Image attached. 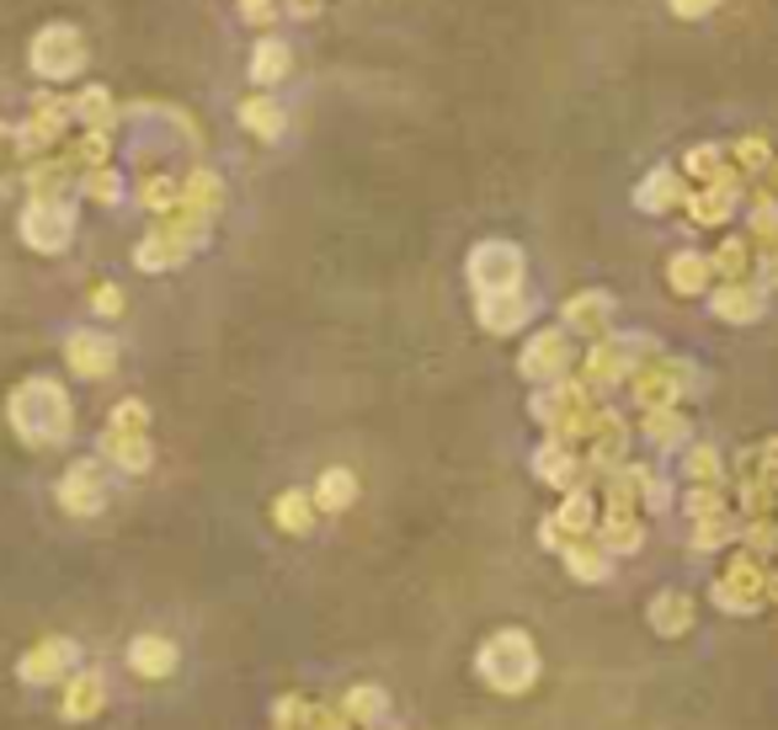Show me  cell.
Returning <instances> with one entry per match:
<instances>
[{"label": "cell", "mask_w": 778, "mask_h": 730, "mask_svg": "<svg viewBox=\"0 0 778 730\" xmlns=\"http://www.w3.org/2000/svg\"><path fill=\"white\" fill-rule=\"evenodd\" d=\"M555 528L566 533V544L587 538V533H592V496H587V490H571V496H566V507L555 512Z\"/></svg>", "instance_id": "obj_25"}, {"label": "cell", "mask_w": 778, "mask_h": 730, "mask_svg": "<svg viewBox=\"0 0 778 730\" xmlns=\"http://www.w3.org/2000/svg\"><path fill=\"white\" fill-rule=\"evenodd\" d=\"M475 672L486 677V688L496 693H529L538 683V650L523 629H501L491 635L480 656H475Z\"/></svg>", "instance_id": "obj_2"}, {"label": "cell", "mask_w": 778, "mask_h": 730, "mask_svg": "<svg viewBox=\"0 0 778 730\" xmlns=\"http://www.w3.org/2000/svg\"><path fill=\"white\" fill-rule=\"evenodd\" d=\"M763 570L752 566V560H736V566L725 570V581L715 587V603H725V609H741V613H752L757 603H763Z\"/></svg>", "instance_id": "obj_12"}, {"label": "cell", "mask_w": 778, "mask_h": 730, "mask_svg": "<svg viewBox=\"0 0 778 730\" xmlns=\"http://www.w3.org/2000/svg\"><path fill=\"white\" fill-rule=\"evenodd\" d=\"M76 661H81V646H76V640H65V635H54V640H38V646L27 650L16 672H22V683H38L43 688V683H59Z\"/></svg>", "instance_id": "obj_7"}, {"label": "cell", "mask_w": 778, "mask_h": 730, "mask_svg": "<svg viewBox=\"0 0 778 730\" xmlns=\"http://www.w3.org/2000/svg\"><path fill=\"white\" fill-rule=\"evenodd\" d=\"M59 507L70 512V518H96L102 507H107V486H102V470L81 459V464H70L65 470V480H59Z\"/></svg>", "instance_id": "obj_6"}, {"label": "cell", "mask_w": 778, "mask_h": 730, "mask_svg": "<svg viewBox=\"0 0 778 730\" xmlns=\"http://www.w3.org/2000/svg\"><path fill=\"white\" fill-rule=\"evenodd\" d=\"M0 150H11V155H16V161H22V150H16V134H11V128H5V123H0Z\"/></svg>", "instance_id": "obj_42"}, {"label": "cell", "mask_w": 778, "mask_h": 730, "mask_svg": "<svg viewBox=\"0 0 778 730\" xmlns=\"http://www.w3.org/2000/svg\"><path fill=\"white\" fill-rule=\"evenodd\" d=\"M283 107L272 102V96H246L241 102V123H246L256 139H283Z\"/></svg>", "instance_id": "obj_21"}, {"label": "cell", "mask_w": 778, "mask_h": 730, "mask_svg": "<svg viewBox=\"0 0 778 730\" xmlns=\"http://www.w3.org/2000/svg\"><path fill=\"white\" fill-rule=\"evenodd\" d=\"M139 198H144L150 213H176L182 187H176V182H165V176H144V182H139Z\"/></svg>", "instance_id": "obj_30"}, {"label": "cell", "mask_w": 778, "mask_h": 730, "mask_svg": "<svg viewBox=\"0 0 778 730\" xmlns=\"http://www.w3.org/2000/svg\"><path fill=\"white\" fill-rule=\"evenodd\" d=\"M757 310H763V293L757 288H720L715 293V315H725V321H757Z\"/></svg>", "instance_id": "obj_26"}, {"label": "cell", "mask_w": 778, "mask_h": 730, "mask_svg": "<svg viewBox=\"0 0 778 730\" xmlns=\"http://www.w3.org/2000/svg\"><path fill=\"white\" fill-rule=\"evenodd\" d=\"M469 288H475V293L523 288V251L507 241H480L469 251Z\"/></svg>", "instance_id": "obj_3"}, {"label": "cell", "mask_w": 778, "mask_h": 730, "mask_svg": "<svg viewBox=\"0 0 778 730\" xmlns=\"http://www.w3.org/2000/svg\"><path fill=\"white\" fill-rule=\"evenodd\" d=\"M128 667H133L139 677H171V672H176V646L161 640V635H139V640L128 646Z\"/></svg>", "instance_id": "obj_16"}, {"label": "cell", "mask_w": 778, "mask_h": 730, "mask_svg": "<svg viewBox=\"0 0 778 730\" xmlns=\"http://www.w3.org/2000/svg\"><path fill=\"white\" fill-rule=\"evenodd\" d=\"M672 198H677V176H672V171H655L651 182L640 187V208H651V213L672 208Z\"/></svg>", "instance_id": "obj_32"}, {"label": "cell", "mask_w": 778, "mask_h": 730, "mask_svg": "<svg viewBox=\"0 0 778 730\" xmlns=\"http://www.w3.org/2000/svg\"><path fill=\"white\" fill-rule=\"evenodd\" d=\"M70 113L76 107H59V102H43L38 113H33V123L16 134V150H22V161H33V155H43L59 134H65V123H70Z\"/></svg>", "instance_id": "obj_11"}, {"label": "cell", "mask_w": 778, "mask_h": 730, "mask_svg": "<svg viewBox=\"0 0 778 730\" xmlns=\"http://www.w3.org/2000/svg\"><path fill=\"white\" fill-rule=\"evenodd\" d=\"M688 475H694V480H704V486H715L720 464H715V453H709V448H694V453H688Z\"/></svg>", "instance_id": "obj_37"}, {"label": "cell", "mask_w": 778, "mask_h": 730, "mask_svg": "<svg viewBox=\"0 0 778 730\" xmlns=\"http://www.w3.org/2000/svg\"><path fill=\"white\" fill-rule=\"evenodd\" d=\"M310 496H315L321 512H347V507L358 501V475H352V470H326Z\"/></svg>", "instance_id": "obj_20"}, {"label": "cell", "mask_w": 778, "mask_h": 730, "mask_svg": "<svg viewBox=\"0 0 778 730\" xmlns=\"http://www.w3.org/2000/svg\"><path fill=\"white\" fill-rule=\"evenodd\" d=\"M315 496L310 490H283L278 501H272V523L283 528V533H310L315 528Z\"/></svg>", "instance_id": "obj_19"}, {"label": "cell", "mask_w": 778, "mask_h": 730, "mask_svg": "<svg viewBox=\"0 0 778 730\" xmlns=\"http://www.w3.org/2000/svg\"><path fill=\"white\" fill-rule=\"evenodd\" d=\"M91 304L102 310V315H124V293L113 283H96V293H91Z\"/></svg>", "instance_id": "obj_38"}, {"label": "cell", "mask_w": 778, "mask_h": 730, "mask_svg": "<svg viewBox=\"0 0 778 730\" xmlns=\"http://www.w3.org/2000/svg\"><path fill=\"white\" fill-rule=\"evenodd\" d=\"M102 448H107V459H113L118 470H128V475H144L150 459H155L144 432H102Z\"/></svg>", "instance_id": "obj_17"}, {"label": "cell", "mask_w": 778, "mask_h": 730, "mask_svg": "<svg viewBox=\"0 0 778 730\" xmlns=\"http://www.w3.org/2000/svg\"><path fill=\"white\" fill-rule=\"evenodd\" d=\"M352 726V720H347V715H330V709H315V715H310V730H347Z\"/></svg>", "instance_id": "obj_39"}, {"label": "cell", "mask_w": 778, "mask_h": 730, "mask_svg": "<svg viewBox=\"0 0 778 730\" xmlns=\"http://www.w3.org/2000/svg\"><path fill=\"white\" fill-rule=\"evenodd\" d=\"M720 0H672V11L677 16H704V11H715Z\"/></svg>", "instance_id": "obj_40"}, {"label": "cell", "mask_w": 778, "mask_h": 730, "mask_svg": "<svg viewBox=\"0 0 778 730\" xmlns=\"http://www.w3.org/2000/svg\"><path fill=\"white\" fill-rule=\"evenodd\" d=\"M107 432H150V410L139 406V401H124V406L113 410Z\"/></svg>", "instance_id": "obj_34"}, {"label": "cell", "mask_w": 778, "mask_h": 730, "mask_svg": "<svg viewBox=\"0 0 778 730\" xmlns=\"http://www.w3.org/2000/svg\"><path fill=\"white\" fill-rule=\"evenodd\" d=\"M666 273H672V288H677V293H698V288L709 283V262L694 256V251H688V256H672Z\"/></svg>", "instance_id": "obj_29"}, {"label": "cell", "mask_w": 778, "mask_h": 730, "mask_svg": "<svg viewBox=\"0 0 778 730\" xmlns=\"http://www.w3.org/2000/svg\"><path fill=\"white\" fill-rule=\"evenodd\" d=\"M65 363L76 368L81 379H107V373L118 368V341L102 336V331H76V336L65 341Z\"/></svg>", "instance_id": "obj_9"}, {"label": "cell", "mask_w": 778, "mask_h": 730, "mask_svg": "<svg viewBox=\"0 0 778 730\" xmlns=\"http://www.w3.org/2000/svg\"><path fill=\"white\" fill-rule=\"evenodd\" d=\"M608 321H614V299L608 293H576L566 304V331H581V336H608Z\"/></svg>", "instance_id": "obj_13"}, {"label": "cell", "mask_w": 778, "mask_h": 730, "mask_svg": "<svg viewBox=\"0 0 778 730\" xmlns=\"http://www.w3.org/2000/svg\"><path fill=\"white\" fill-rule=\"evenodd\" d=\"M283 5L293 16H315V11H321V0H283Z\"/></svg>", "instance_id": "obj_41"}, {"label": "cell", "mask_w": 778, "mask_h": 730, "mask_svg": "<svg viewBox=\"0 0 778 730\" xmlns=\"http://www.w3.org/2000/svg\"><path fill=\"white\" fill-rule=\"evenodd\" d=\"M81 65H85V43L70 22H54V27H43L33 38V70L43 81H70V76H81Z\"/></svg>", "instance_id": "obj_4"}, {"label": "cell", "mask_w": 778, "mask_h": 730, "mask_svg": "<svg viewBox=\"0 0 778 730\" xmlns=\"http://www.w3.org/2000/svg\"><path fill=\"white\" fill-rule=\"evenodd\" d=\"M81 187L91 193V198H96V204H113V198L124 193V182H118L113 171H102V165H96V171H85V176H81Z\"/></svg>", "instance_id": "obj_35"}, {"label": "cell", "mask_w": 778, "mask_h": 730, "mask_svg": "<svg viewBox=\"0 0 778 730\" xmlns=\"http://www.w3.org/2000/svg\"><path fill=\"white\" fill-rule=\"evenodd\" d=\"M288 76H293V48H288L283 38H272V33H267V38L251 48V81L256 85H278V81H288Z\"/></svg>", "instance_id": "obj_15"}, {"label": "cell", "mask_w": 778, "mask_h": 730, "mask_svg": "<svg viewBox=\"0 0 778 730\" xmlns=\"http://www.w3.org/2000/svg\"><path fill=\"white\" fill-rule=\"evenodd\" d=\"M646 438H651V443H677V438H683V416L655 406L651 416H646Z\"/></svg>", "instance_id": "obj_33"}, {"label": "cell", "mask_w": 778, "mask_h": 730, "mask_svg": "<svg viewBox=\"0 0 778 730\" xmlns=\"http://www.w3.org/2000/svg\"><path fill=\"white\" fill-rule=\"evenodd\" d=\"M384 704H390V698H384V688H369V683H363V688H352V693H347L341 715H347V720H358V726H379Z\"/></svg>", "instance_id": "obj_28"}, {"label": "cell", "mask_w": 778, "mask_h": 730, "mask_svg": "<svg viewBox=\"0 0 778 730\" xmlns=\"http://www.w3.org/2000/svg\"><path fill=\"white\" fill-rule=\"evenodd\" d=\"M11 427L27 448H59L70 438V395L54 379H27L11 390Z\"/></svg>", "instance_id": "obj_1"}, {"label": "cell", "mask_w": 778, "mask_h": 730, "mask_svg": "<svg viewBox=\"0 0 778 730\" xmlns=\"http://www.w3.org/2000/svg\"><path fill=\"white\" fill-rule=\"evenodd\" d=\"M475 315H480L486 331L507 336V331H518V325L529 321L533 304H529V293H523V288H507V293H475Z\"/></svg>", "instance_id": "obj_10"}, {"label": "cell", "mask_w": 778, "mask_h": 730, "mask_svg": "<svg viewBox=\"0 0 778 730\" xmlns=\"http://www.w3.org/2000/svg\"><path fill=\"white\" fill-rule=\"evenodd\" d=\"M651 624H655V635H688L694 603H688L683 592H661V598L651 603Z\"/></svg>", "instance_id": "obj_22"}, {"label": "cell", "mask_w": 778, "mask_h": 730, "mask_svg": "<svg viewBox=\"0 0 778 730\" xmlns=\"http://www.w3.org/2000/svg\"><path fill=\"white\" fill-rule=\"evenodd\" d=\"M176 208H187V213H198V219H208V224H213V219H219V208H224V182H219L213 171H204V165H198V171L182 182V204H176Z\"/></svg>", "instance_id": "obj_14"}, {"label": "cell", "mask_w": 778, "mask_h": 730, "mask_svg": "<svg viewBox=\"0 0 778 730\" xmlns=\"http://www.w3.org/2000/svg\"><path fill=\"white\" fill-rule=\"evenodd\" d=\"M597 544H603V549H614V555L640 549V523H635V512H608V523H603V533H597Z\"/></svg>", "instance_id": "obj_27"}, {"label": "cell", "mask_w": 778, "mask_h": 730, "mask_svg": "<svg viewBox=\"0 0 778 730\" xmlns=\"http://www.w3.org/2000/svg\"><path fill=\"white\" fill-rule=\"evenodd\" d=\"M76 118H81L85 128H113V96H107L102 85H91L81 102H76Z\"/></svg>", "instance_id": "obj_31"}, {"label": "cell", "mask_w": 778, "mask_h": 730, "mask_svg": "<svg viewBox=\"0 0 778 730\" xmlns=\"http://www.w3.org/2000/svg\"><path fill=\"white\" fill-rule=\"evenodd\" d=\"M81 161H85V171L107 165V128H85L81 134Z\"/></svg>", "instance_id": "obj_36"}, {"label": "cell", "mask_w": 778, "mask_h": 730, "mask_svg": "<svg viewBox=\"0 0 778 730\" xmlns=\"http://www.w3.org/2000/svg\"><path fill=\"white\" fill-rule=\"evenodd\" d=\"M102 677L96 672H81V677H70V688H65V720H96L102 715Z\"/></svg>", "instance_id": "obj_18"}, {"label": "cell", "mask_w": 778, "mask_h": 730, "mask_svg": "<svg viewBox=\"0 0 778 730\" xmlns=\"http://www.w3.org/2000/svg\"><path fill=\"white\" fill-rule=\"evenodd\" d=\"M566 566H571L576 581H603L608 576V549L592 544V538H576V544H566Z\"/></svg>", "instance_id": "obj_23"}, {"label": "cell", "mask_w": 778, "mask_h": 730, "mask_svg": "<svg viewBox=\"0 0 778 730\" xmlns=\"http://www.w3.org/2000/svg\"><path fill=\"white\" fill-rule=\"evenodd\" d=\"M76 235V208L59 204V198H33V204L22 208V241L43 251V256H54V251H65Z\"/></svg>", "instance_id": "obj_5"}, {"label": "cell", "mask_w": 778, "mask_h": 730, "mask_svg": "<svg viewBox=\"0 0 778 730\" xmlns=\"http://www.w3.org/2000/svg\"><path fill=\"white\" fill-rule=\"evenodd\" d=\"M523 373H529L533 384L566 379L571 373V341H566V331H538L529 341V352H523Z\"/></svg>", "instance_id": "obj_8"}, {"label": "cell", "mask_w": 778, "mask_h": 730, "mask_svg": "<svg viewBox=\"0 0 778 730\" xmlns=\"http://www.w3.org/2000/svg\"><path fill=\"white\" fill-rule=\"evenodd\" d=\"M533 470H538V480H555V486H566V490L576 486V459H571V448L560 443V438H555V443H544V448H538Z\"/></svg>", "instance_id": "obj_24"}]
</instances>
